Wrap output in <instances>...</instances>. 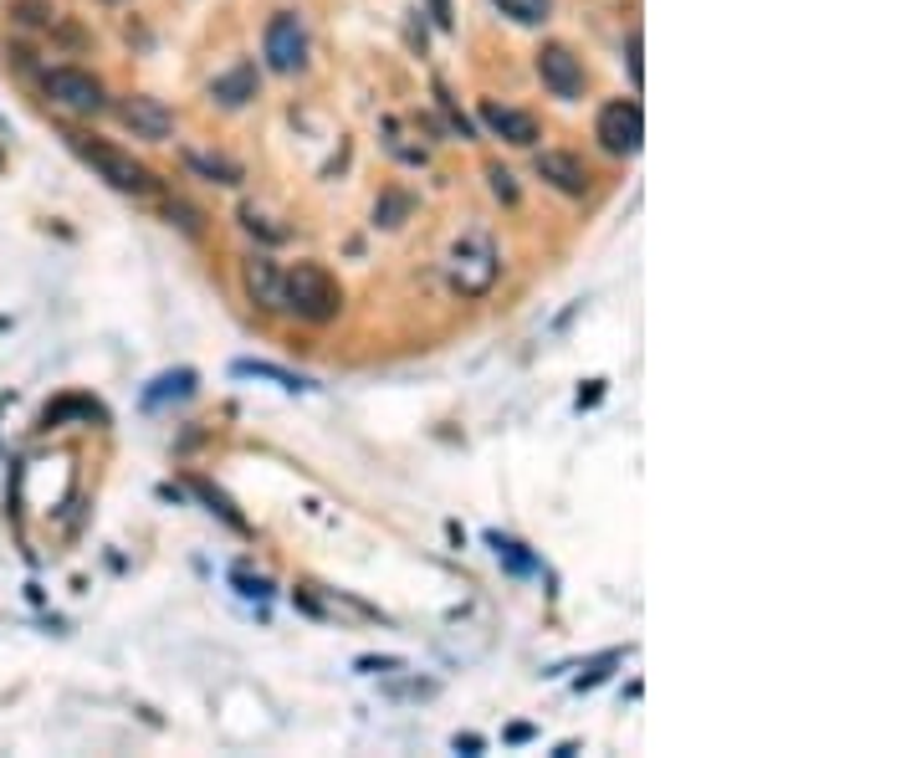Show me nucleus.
I'll list each match as a JSON object with an SVG mask.
<instances>
[{"instance_id":"nucleus-20","label":"nucleus","mask_w":921,"mask_h":758,"mask_svg":"<svg viewBox=\"0 0 921 758\" xmlns=\"http://www.w3.org/2000/svg\"><path fill=\"white\" fill-rule=\"evenodd\" d=\"M492 549H497V558H507V564H512V569H518V574H533V569H537L533 558L522 554V543L502 539V533H492Z\"/></svg>"},{"instance_id":"nucleus-17","label":"nucleus","mask_w":921,"mask_h":758,"mask_svg":"<svg viewBox=\"0 0 921 758\" xmlns=\"http://www.w3.org/2000/svg\"><path fill=\"white\" fill-rule=\"evenodd\" d=\"M235 374H256V380H271V385H282V389H307L302 374H287V370H277V364H256V359H241Z\"/></svg>"},{"instance_id":"nucleus-11","label":"nucleus","mask_w":921,"mask_h":758,"mask_svg":"<svg viewBox=\"0 0 921 758\" xmlns=\"http://www.w3.org/2000/svg\"><path fill=\"white\" fill-rule=\"evenodd\" d=\"M482 123L492 129L497 139H507L512 149H533L537 144V119L528 108H507V103H482Z\"/></svg>"},{"instance_id":"nucleus-4","label":"nucleus","mask_w":921,"mask_h":758,"mask_svg":"<svg viewBox=\"0 0 921 758\" xmlns=\"http://www.w3.org/2000/svg\"><path fill=\"white\" fill-rule=\"evenodd\" d=\"M594 134H599V144L609 154H640V144H645V113H640L635 98H615L604 103L599 123H594Z\"/></svg>"},{"instance_id":"nucleus-2","label":"nucleus","mask_w":921,"mask_h":758,"mask_svg":"<svg viewBox=\"0 0 921 758\" xmlns=\"http://www.w3.org/2000/svg\"><path fill=\"white\" fill-rule=\"evenodd\" d=\"M68 144H72V154H77V159H87V165L98 169V175L113 190H123V195H154V190H159V180H154L149 169L138 165L134 154H123V149H113V144L87 139V134H68Z\"/></svg>"},{"instance_id":"nucleus-23","label":"nucleus","mask_w":921,"mask_h":758,"mask_svg":"<svg viewBox=\"0 0 921 758\" xmlns=\"http://www.w3.org/2000/svg\"><path fill=\"white\" fill-rule=\"evenodd\" d=\"M625 72L640 87V77H645V68H640V32H630V41H625Z\"/></svg>"},{"instance_id":"nucleus-5","label":"nucleus","mask_w":921,"mask_h":758,"mask_svg":"<svg viewBox=\"0 0 921 758\" xmlns=\"http://www.w3.org/2000/svg\"><path fill=\"white\" fill-rule=\"evenodd\" d=\"M47 98L62 103L68 113H83V119H93V113H102V108H108V93H102V83L93 77V72H83V68H51L47 72Z\"/></svg>"},{"instance_id":"nucleus-28","label":"nucleus","mask_w":921,"mask_h":758,"mask_svg":"<svg viewBox=\"0 0 921 758\" xmlns=\"http://www.w3.org/2000/svg\"><path fill=\"white\" fill-rule=\"evenodd\" d=\"M528 738H533V727H522V723L507 727V743H528Z\"/></svg>"},{"instance_id":"nucleus-10","label":"nucleus","mask_w":921,"mask_h":758,"mask_svg":"<svg viewBox=\"0 0 921 758\" xmlns=\"http://www.w3.org/2000/svg\"><path fill=\"white\" fill-rule=\"evenodd\" d=\"M241 287H246V303L262 308V313H282V272L271 256H246L241 262Z\"/></svg>"},{"instance_id":"nucleus-26","label":"nucleus","mask_w":921,"mask_h":758,"mask_svg":"<svg viewBox=\"0 0 921 758\" xmlns=\"http://www.w3.org/2000/svg\"><path fill=\"white\" fill-rule=\"evenodd\" d=\"M235 585H241V594H267L271 590L267 579H252V574H235Z\"/></svg>"},{"instance_id":"nucleus-1","label":"nucleus","mask_w":921,"mask_h":758,"mask_svg":"<svg viewBox=\"0 0 921 758\" xmlns=\"http://www.w3.org/2000/svg\"><path fill=\"white\" fill-rule=\"evenodd\" d=\"M282 308L302 323H334L343 313V287L318 262H298L292 272H282Z\"/></svg>"},{"instance_id":"nucleus-6","label":"nucleus","mask_w":921,"mask_h":758,"mask_svg":"<svg viewBox=\"0 0 921 758\" xmlns=\"http://www.w3.org/2000/svg\"><path fill=\"white\" fill-rule=\"evenodd\" d=\"M537 77H543V87H548L553 98L563 103H579L584 98V62L573 57L563 41H548V47H537Z\"/></svg>"},{"instance_id":"nucleus-7","label":"nucleus","mask_w":921,"mask_h":758,"mask_svg":"<svg viewBox=\"0 0 921 758\" xmlns=\"http://www.w3.org/2000/svg\"><path fill=\"white\" fill-rule=\"evenodd\" d=\"M262 51H267L271 72H302V68H307V32H302V21L292 16V11H277L271 26H267Z\"/></svg>"},{"instance_id":"nucleus-21","label":"nucleus","mask_w":921,"mask_h":758,"mask_svg":"<svg viewBox=\"0 0 921 758\" xmlns=\"http://www.w3.org/2000/svg\"><path fill=\"white\" fill-rule=\"evenodd\" d=\"M165 216H169V226H180L184 237H201V216H195V210H190L184 201H169Z\"/></svg>"},{"instance_id":"nucleus-22","label":"nucleus","mask_w":921,"mask_h":758,"mask_svg":"<svg viewBox=\"0 0 921 758\" xmlns=\"http://www.w3.org/2000/svg\"><path fill=\"white\" fill-rule=\"evenodd\" d=\"M486 180H492V195H497V201L518 205V180H512V175H507L502 165H492V169H486Z\"/></svg>"},{"instance_id":"nucleus-13","label":"nucleus","mask_w":921,"mask_h":758,"mask_svg":"<svg viewBox=\"0 0 921 758\" xmlns=\"http://www.w3.org/2000/svg\"><path fill=\"white\" fill-rule=\"evenodd\" d=\"M210 98L220 108H246L256 98V62H235L231 72H220L216 83H210Z\"/></svg>"},{"instance_id":"nucleus-8","label":"nucleus","mask_w":921,"mask_h":758,"mask_svg":"<svg viewBox=\"0 0 921 758\" xmlns=\"http://www.w3.org/2000/svg\"><path fill=\"white\" fill-rule=\"evenodd\" d=\"M118 123L129 129L134 139H149V144H165L174 134V119H169V108L159 98H144V93H129V98L113 103Z\"/></svg>"},{"instance_id":"nucleus-25","label":"nucleus","mask_w":921,"mask_h":758,"mask_svg":"<svg viewBox=\"0 0 921 758\" xmlns=\"http://www.w3.org/2000/svg\"><path fill=\"white\" fill-rule=\"evenodd\" d=\"M404 661L400 657H364L359 661V672H400Z\"/></svg>"},{"instance_id":"nucleus-3","label":"nucleus","mask_w":921,"mask_h":758,"mask_svg":"<svg viewBox=\"0 0 921 758\" xmlns=\"http://www.w3.org/2000/svg\"><path fill=\"white\" fill-rule=\"evenodd\" d=\"M497 272H502V256H497V246H492L486 237H461L451 246V256H446V277H451V287L461 292V298H482V292H492Z\"/></svg>"},{"instance_id":"nucleus-24","label":"nucleus","mask_w":921,"mask_h":758,"mask_svg":"<svg viewBox=\"0 0 921 758\" xmlns=\"http://www.w3.org/2000/svg\"><path fill=\"white\" fill-rule=\"evenodd\" d=\"M425 11H431V21H436L440 32H451V26H456V11H451V0H425Z\"/></svg>"},{"instance_id":"nucleus-27","label":"nucleus","mask_w":921,"mask_h":758,"mask_svg":"<svg viewBox=\"0 0 921 758\" xmlns=\"http://www.w3.org/2000/svg\"><path fill=\"white\" fill-rule=\"evenodd\" d=\"M456 754H482V738L476 733H456Z\"/></svg>"},{"instance_id":"nucleus-19","label":"nucleus","mask_w":921,"mask_h":758,"mask_svg":"<svg viewBox=\"0 0 921 758\" xmlns=\"http://www.w3.org/2000/svg\"><path fill=\"white\" fill-rule=\"evenodd\" d=\"M241 226H246V231H252V237L271 241V246H277V241H287V231H282V226H267V216H262V210H256V205H246V210H241Z\"/></svg>"},{"instance_id":"nucleus-18","label":"nucleus","mask_w":921,"mask_h":758,"mask_svg":"<svg viewBox=\"0 0 921 758\" xmlns=\"http://www.w3.org/2000/svg\"><path fill=\"white\" fill-rule=\"evenodd\" d=\"M497 5H502V16L522 21V26H537V21H548V11H553V0H497Z\"/></svg>"},{"instance_id":"nucleus-15","label":"nucleus","mask_w":921,"mask_h":758,"mask_svg":"<svg viewBox=\"0 0 921 758\" xmlns=\"http://www.w3.org/2000/svg\"><path fill=\"white\" fill-rule=\"evenodd\" d=\"M410 210H415V195H410V190H385V195H379V205H374V226L400 231L404 220H410Z\"/></svg>"},{"instance_id":"nucleus-12","label":"nucleus","mask_w":921,"mask_h":758,"mask_svg":"<svg viewBox=\"0 0 921 758\" xmlns=\"http://www.w3.org/2000/svg\"><path fill=\"white\" fill-rule=\"evenodd\" d=\"M184 169H190L195 180H210V185H226V190H235L241 180H246V169L235 165V159H226V154H205V149H184Z\"/></svg>"},{"instance_id":"nucleus-9","label":"nucleus","mask_w":921,"mask_h":758,"mask_svg":"<svg viewBox=\"0 0 921 758\" xmlns=\"http://www.w3.org/2000/svg\"><path fill=\"white\" fill-rule=\"evenodd\" d=\"M533 169L548 180L558 195H569V201H584L589 195V165L579 159V154H569V149H543L533 159Z\"/></svg>"},{"instance_id":"nucleus-14","label":"nucleus","mask_w":921,"mask_h":758,"mask_svg":"<svg viewBox=\"0 0 921 758\" xmlns=\"http://www.w3.org/2000/svg\"><path fill=\"white\" fill-rule=\"evenodd\" d=\"M190 389H195V374H190V370L159 374V380H154V385L144 389V405H149V410H159V405H169V400H184Z\"/></svg>"},{"instance_id":"nucleus-16","label":"nucleus","mask_w":921,"mask_h":758,"mask_svg":"<svg viewBox=\"0 0 921 758\" xmlns=\"http://www.w3.org/2000/svg\"><path fill=\"white\" fill-rule=\"evenodd\" d=\"M190 492H195V497H201V503L210 507V513H216V518L226 522V528H235V533H246V518H241V513L231 507V497H226V492H216L210 482H201V477L190 482Z\"/></svg>"}]
</instances>
